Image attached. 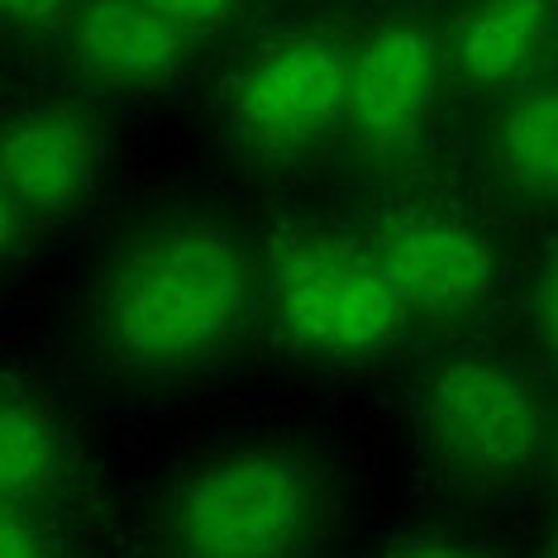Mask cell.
<instances>
[{
  "instance_id": "cell-9",
  "label": "cell",
  "mask_w": 558,
  "mask_h": 558,
  "mask_svg": "<svg viewBox=\"0 0 558 558\" xmlns=\"http://www.w3.org/2000/svg\"><path fill=\"white\" fill-rule=\"evenodd\" d=\"M62 53L77 77L110 96H162L192 72L201 44L144 0H82L62 24Z\"/></svg>"
},
{
  "instance_id": "cell-4",
  "label": "cell",
  "mask_w": 558,
  "mask_h": 558,
  "mask_svg": "<svg viewBox=\"0 0 558 558\" xmlns=\"http://www.w3.org/2000/svg\"><path fill=\"white\" fill-rule=\"evenodd\" d=\"M263 311L296 359L329 367L387 359L415 325L373 244L320 225L272 244L263 263Z\"/></svg>"
},
{
  "instance_id": "cell-16",
  "label": "cell",
  "mask_w": 558,
  "mask_h": 558,
  "mask_svg": "<svg viewBox=\"0 0 558 558\" xmlns=\"http://www.w3.org/2000/svg\"><path fill=\"white\" fill-rule=\"evenodd\" d=\"M77 5L82 0H0V34H20V39L58 34Z\"/></svg>"
},
{
  "instance_id": "cell-6",
  "label": "cell",
  "mask_w": 558,
  "mask_h": 558,
  "mask_svg": "<svg viewBox=\"0 0 558 558\" xmlns=\"http://www.w3.org/2000/svg\"><path fill=\"white\" fill-rule=\"evenodd\" d=\"M449 92L439 10L421 0H387L349 34L344 144L367 168L411 162L435 134Z\"/></svg>"
},
{
  "instance_id": "cell-17",
  "label": "cell",
  "mask_w": 558,
  "mask_h": 558,
  "mask_svg": "<svg viewBox=\"0 0 558 558\" xmlns=\"http://www.w3.org/2000/svg\"><path fill=\"white\" fill-rule=\"evenodd\" d=\"M29 225H34V220L15 206V196H10L5 186H0V268H5V263L20 253L24 230H29Z\"/></svg>"
},
{
  "instance_id": "cell-3",
  "label": "cell",
  "mask_w": 558,
  "mask_h": 558,
  "mask_svg": "<svg viewBox=\"0 0 558 558\" xmlns=\"http://www.w3.org/2000/svg\"><path fill=\"white\" fill-rule=\"evenodd\" d=\"M329 520V477L291 444H225L162 497V535L192 558H282L311 549Z\"/></svg>"
},
{
  "instance_id": "cell-11",
  "label": "cell",
  "mask_w": 558,
  "mask_h": 558,
  "mask_svg": "<svg viewBox=\"0 0 558 558\" xmlns=\"http://www.w3.org/2000/svg\"><path fill=\"white\" fill-rule=\"evenodd\" d=\"M492 196L525 215H558V68L497 96L482 130Z\"/></svg>"
},
{
  "instance_id": "cell-12",
  "label": "cell",
  "mask_w": 558,
  "mask_h": 558,
  "mask_svg": "<svg viewBox=\"0 0 558 558\" xmlns=\"http://www.w3.org/2000/svg\"><path fill=\"white\" fill-rule=\"evenodd\" d=\"M77 449L48 405L15 383H0V497L53 506L72 482Z\"/></svg>"
},
{
  "instance_id": "cell-14",
  "label": "cell",
  "mask_w": 558,
  "mask_h": 558,
  "mask_svg": "<svg viewBox=\"0 0 558 558\" xmlns=\"http://www.w3.org/2000/svg\"><path fill=\"white\" fill-rule=\"evenodd\" d=\"M144 5L158 10L162 20H172L177 29H186L196 44H210L244 20L248 0H144Z\"/></svg>"
},
{
  "instance_id": "cell-15",
  "label": "cell",
  "mask_w": 558,
  "mask_h": 558,
  "mask_svg": "<svg viewBox=\"0 0 558 558\" xmlns=\"http://www.w3.org/2000/svg\"><path fill=\"white\" fill-rule=\"evenodd\" d=\"M48 549H58V544L39 506L0 497V554H48Z\"/></svg>"
},
{
  "instance_id": "cell-2",
  "label": "cell",
  "mask_w": 558,
  "mask_h": 558,
  "mask_svg": "<svg viewBox=\"0 0 558 558\" xmlns=\"http://www.w3.org/2000/svg\"><path fill=\"white\" fill-rule=\"evenodd\" d=\"M415 444L459 497H511L549 463L554 401L525 359L463 344L439 353L415 387Z\"/></svg>"
},
{
  "instance_id": "cell-8",
  "label": "cell",
  "mask_w": 558,
  "mask_h": 558,
  "mask_svg": "<svg viewBox=\"0 0 558 558\" xmlns=\"http://www.w3.org/2000/svg\"><path fill=\"white\" fill-rule=\"evenodd\" d=\"M110 138L86 106L44 100L0 120V186L29 220H62L100 192Z\"/></svg>"
},
{
  "instance_id": "cell-7",
  "label": "cell",
  "mask_w": 558,
  "mask_h": 558,
  "mask_svg": "<svg viewBox=\"0 0 558 558\" xmlns=\"http://www.w3.org/2000/svg\"><path fill=\"white\" fill-rule=\"evenodd\" d=\"M411 320L463 329L482 320L501 287V253L487 220L453 201H401L367 234Z\"/></svg>"
},
{
  "instance_id": "cell-18",
  "label": "cell",
  "mask_w": 558,
  "mask_h": 558,
  "mask_svg": "<svg viewBox=\"0 0 558 558\" xmlns=\"http://www.w3.org/2000/svg\"><path fill=\"white\" fill-rule=\"evenodd\" d=\"M535 549L539 554H558V511L549 515V525H544V535L535 539Z\"/></svg>"
},
{
  "instance_id": "cell-1",
  "label": "cell",
  "mask_w": 558,
  "mask_h": 558,
  "mask_svg": "<svg viewBox=\"0 0 558 558\" xmlns=\"http://www.w3.org/2000/svg\"><path fill=\"white\" fill-rule=\"evenodd\" d=\"M263 315V258L210 215H154L120 234L86 296V335L106 367L186 383L230 363Z\"/></svg>"
},
{
  "instance_id": "cell-13",
  "label": "cell",
  "mask_w": 558,
  "mask_h": 558,
  "mask_svg": "<svg viewBox=\"0 0 558 558\" xmlns=\"http://www.w3.org/2000/svg\"><path fill=\"white\" fill-rule=\"evenodd\" d=\"M520 320H525V339L535 359L558 373V239L539 248L530 263L525 287H520Z\"/></svg>"
},
{
  "instance_id": "cell-10",
  "label": "cell",
  "mask_w": 558,
  "mask_h": 558,
  "mask_svg": "<svg viewBox=\"0 0 558 558\" xmlns=\"http://www.w3.org/2000/svg\"><path fill=\"white\" fill-rule=\"evenodd\" d=\"M439 39L449 86L497 100L558 68V0H449Z\"/></svg>"
},
{
  "instance_id": "cell-19",
  "label": "cell",
  "mask_w": 558,
  "mask_h": 558,
  "mask_svg": "<svg viewBox=\"0 0 558 558\" xmlns=\"http://www.w3.org/2000/svg\"><path fill=\"white\" fill-rule=\"evenodd\" d=\"M549 468H554V477H558V411H554V444H549Z\"/></svg>"
},
{
  "instance_id": "cell-5",
  "label": "cell",
  "mask_w": 558,
  "mask_h": 558,
  "mask_svg": "<svg viewBox=\"0 0 558 558\" xmlns=\"http://www.w3.org/2000/svg\"><path fill=\"white\" fill-rule=\"evenodd\" d=\"M349 34L320 20L272 24L234 58L220 92L230 144L263 168H291L320 154L344 124Z\"/></svg>"
}]
</instances>
